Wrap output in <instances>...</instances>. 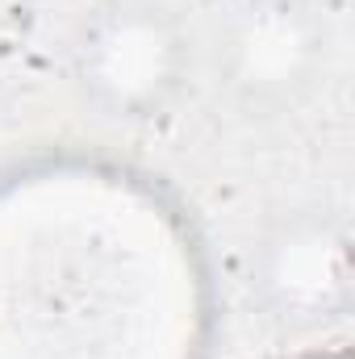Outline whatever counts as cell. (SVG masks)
I'll return each instance as SVG.
<instances>
[{"label": "cell", "mask_w": 355, "mask_h": 359, "mask_svg": "<svg viewBox=\"0 0 355 359\" xmlns=\"http://www.w3.org/2000/svg\"><path fill=\"white\" fill-rule=\"evenodd\" d=\"M192 42L159 0H105L72 42V76L84 100L117 121H151L176 104Z\"/></svg>", "instance_id": "cell-1"}, {"label": "cell", "mask_w": 355, "mask_h": 359, "mask_svg": "<svg viewBox=\"0 0 355 359\" xmlns=\"http://www.w3.org/2000/svg\"><path fill=\"white\" fill-rule=\"evenodd\" d=\"M251 297L280 330H326L351 309V234L330 209H288L251 251Z\"/></svg>", "instance_id": "cell-2"}, {"label": "cell", "mask_w": 355, "mask_h": 359, "mask_svg": "<svg viewBox=\"0 0 355 359\" xmlns=\"http://www.w3.org/2000/svg\"><path fill=\"white\" fill-rule=\"evenodd\" d=\"M326 29L305 0H234L213 34V76L243 109H284L314 88Z\"/></svg>", "instance_id": "cell-3"}]
</instances>
